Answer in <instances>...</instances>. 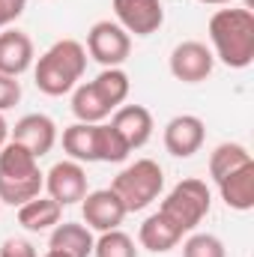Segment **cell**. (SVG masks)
<instances>
[{
	"label": "cell",
	"instance_id": "cell-1",
	"mask_svg": "<svg viewBox=\"0 0 254 257\" xmlns=\"http://www.w3.org/2000/svg\"><path fill=\"white\" fill-rule=\"evenodd\" d=\"M209 42L212 57L227 69H248L254 63V12L245 6L218 9L209 18Z\"/></svg>",
	"mask_w": 254,
	"mask_h": 257
},
{
	"label": "cell",
	"instance_id": "cell-2",
	"mask_svg": "<svg viewBox=\"0 0 254 257\" xmlns=\"http://www.w3.org/2000/svg\"><path fill=\"white\" fill-rule=\"evenodd\" d=\"M84 69H87V48L75 39H60L39 57L33 78L45 96H63L75 90Z\"/></svg>",
	"mask_w": 254,
	"mask_h": 257
},
{
	"label": "cell",
	"instance_id": "cell-3",
	"mask_svg": "<svg viewBox=\"0 0 254 257\" xmlns=\"http://www.w3.org/2000/svg\"><path fill=\"white\" fill-rule=\"evenodd\" d=\"M162 189H165V174H162L159 162H153V159H138L135 165L123 168L111 183V192L123 200L126 212L147 209L162 194Z\"/></svg>",
	"mask_w": 254,
	"mask_h": 257
},
{
	"label": "cell",
	"instance_id": "cell-4",
	"mask_svg": "<svg viewBox=\"0 0 254 257\" xmlns=\"http://www.w3.org/2000/svg\"><path fill=\"white\" fill-rule=\"evenodd\" d=\"M209 206H212V194L206 189V183L197 180V177H189V180H180L168 192V197L159 206V212H165L183 233H189L203 221Z\"/></svg>",
	"mask_w": 254,
	"mask_h": 257
},
{
	"label": "cell",
	"instance_id": "cell-5",
	"mask_svg": "<svg viewBox=\"0 0 254 257\" xmlns=\"http://www.w3.org/2000/svg\"><path fill=\"white\" fill-rule=\"evenodd\" d=\"M132 51V36L117 24V21H96L87 33V54L102 63L105 69L126 63Z\"/></svg>",
	"mask_w": 254,
	"mask_h": 257
},
{
	"label": "cell",
	"instance_id": "cell-6",
	"mask_svg": "<svg viewBox=\"0 0 254 257\" xmlns=\"http://www.w3.org/2000/svg\"><path fill=\"white\" fill-rule=\"evenodd\" d=\"M117 24L135 36H153L165 24L162 0H114Z\"/></svg>",
	"mask_w": 254,
	"mask_h": 257
},
{
	"label": "cell",
	"instance_id": "cell-7",
	"mask_svg": "<svg viewBox=\"0 0 254 257\" xmlns=\"http://www.w3.org/2000/svg\"><path fill=\"white\" fill-rule=\"evenodd\" d=\"M81 215L87 221L90 230H99V233H108V230H117L126 218V206L111 189H99V192H87L81 200Z\"/></svg>",
	"mask_w": 254,
	"mask_h": 257
},
{
	"label": "cell",
	"instance_id": "cell-8",
	"mask_svg": "<svg viewBox=\"0 0 254 257\" xmlns=\"http://www.w3.org/2000/svg\"><path fill=\"white\" fill-rule=\"evenodd\" d=\"M212 66L215 57L212 51L203 45V42H180L174 51H171V75L183 84H200L212 75Z\"/></svg>",
	"mask_w": 254,
	"mask_h": 257
},
{
	"label": "cell",
	"instance_id": "cell-9",
	"mask_svg": "<svg viewBox=\"0 0 254 257\" xmlns=\"http://www.w3.org/2000/svg\"><path fill=\"white\" fill-rule=\"evenodd\" d=\"M45 192L60 206L84 200V194H87V174H84L81 162H72V159L69 162H57L45 174Z\"/></svg>",
	"mask_w": 254,
	"mask_h": 257
},
{
	"label": "cell",
	"instance_id": "cell-10",
	"mask_svg": "<svg viewBox=\"0 0 254 257\" xmlns=\"http://www.w3.org/2000/svg\"><path fill=\"white\" fill-rule=\"evenodd\" d=\"M9 132H12V141L21 144L24 150H30L36 159L48 156L57 144V126L45 114H24L15 123V128H9Z\"/></svg>",
	"mask_w": 254,
	"mask_h": 257
},
{
	"label": "cell",
	"instance_id": "cell-11",
	"mask_svg": "<svg viewBox=\"0 0 254 257\" xmlns=\"http://www.w3.org/2000/svg\"><path fill=\"white\" fill-rule=\"evenodd\" d=\"M206 138V126L194 114H180L165 126V150L174 159H191Z\"/></svg>",
	"mask_w": 254,
	"mask_h": 257
},
{
	"label": "cell",
	"instance_id": "cell-12",
	"mask_svg": "<svg viewBox=\"0 0 254 257\" xmlns=\"http://www.w3.org/2000/svg\"><path fill=\"white\" fill-rule=\"evenodd\" d=\"M33 39L21 30H3L0 33V75H24L33 66Z\"/></svg>",
	"mask_w": 254,
	"mask_h": 257
},
{
	"label": "cell",
	"instance_id": "cell-13",
	"mask_svg": "<svg viewBox=\"0 0 254 257\" xmlns=\"http://www.w3.org/2000/svg\"><path fill=\"white\" fill-rule=\"evenodd\" d=\"M111 126L123 135V141L129 144V150H141L150 138H153V114L144 105H123L114 111Z\"/></svg>",
	"mask_w": 254,
	"mask_h": 257
},
{
	"label": "cell",
	"instance_id": "cell-14",
	"mask_svg": "<svg viewBox=\"0 0 254 257\" xmlns=\"http://www.w3.org/2000/svg\"><path fill=\"white\" fill-rule=\"evenodd\" d=\"M180 239H183V230H180L165 212H153V215L141 224V230H138V242H141L147 251H153V254H165V251L177 248Z\"/></svg>",
	"mask_w": 254,
	"mask_h": 257
},
{
	"label": "cell",
	"instance_id": "cell-15",
	"mask_svg": "<svg viewBox=\"0 0 254 257\" xmlns=\"http://www.w3.org/2000/svg\"><path fill=\"white\" fill-rule=\"evenodd\" d=\"M218 192H221V200L236 212L254 209V162L227 174L224 180H218Z\"/></svg>",
	"mask_w": 254,
	"mask_h": 257
},
{
	"label": "cell",
	"instance_id": "cell-16",
	"mask_svg": "<svg viewBox=\"0 0 254 257\" xmlns=\"http://www.w3.org/2000/svg\"><path fill=\"white\" fill-rule=\"evenodd\" d=\"M60 212H63V206L57 203V200H51V197H33V200H27L24 206H18V224L24 227V230H33V233H42V230H48V227H57L60 224Z\"/></svg>",
	"mask_w": 254,
	"mask_h": 257
},
{
	"label": "cell",
	"instance_id": "cell-17",
	"mask_svg": "<svg viewBox=\"0 0 254 257\" xmlns=\"http://www.w3.org/2000/svg\"><path fill=\"white\" fill-rule=\"evenodd\" d=\"M39 159L24 150L21 144L15 141H6L3 150H0V177L3 180H30V177H39Z\"/></svg>",
	"mask_w": 254,
	"mask_h": 257
},
{
	"label": "cell",
	"instance_id": "cell-18",
	"mask_svg": "<svg viewBox=\"0 0 254 257\" xmlns=\"http://www.w3.org/2000/svg\"><path fill=\"white\" fill-rule=\"evenodd\" d=\"M93 233L87 224H75V221H63L51 230V248L63 251L69 257H90L93 254Z\"/></svg>",
	"mask_w": 254,
	"mask_h": 257
},
{
	"label": "cell",
	"instance_id": "cell-19",
	"mask_svg": "<svg viewBox=\"0 0 254 257\" xmlns=\"http://www.w3.org/2000/svg\"><path fill=\"white\" fill-rule=\"evenodd\" d=\"M93 84V90L99 93V99L111 108V111H117L123 102L129 99V75L120 69V66H114V69H102L99 75H96V81H90Z\"/></svg>",
	"mask_w": 254,
	"mask_h": 257
},
{
	"label": "cell",
	"instance_id": "cell-20",
	"mask_svg": "<svg viewBox=\"0 0 254 257\" xmlns=\"http://www.w3.org/2000/svg\"><path fill=\"white\" fill-rule=\"evenodd\" d=\"M63 150L72 162H96V123H75L63 128Z\"/></svg>",
	"mask_w": 254,
	"mask_h": 257
},
{
	"label": "cell",
	"instance_id": "cell-21",
	"mask_svg": "<svg viewBox=\"0 0 254 257\" xmlns=\"http://www.w3.org/2000/svg\"><path fill=\"white\" fill-rule=\"evenodd\" d=\"M248 162H254V159L242 144H218V147L212 150V156H209V177L218 183V180H224L227 174L239 171V168L248 165Z\"/></svg>",
	"mask_w": 254,
	"mask_h": 257
},
{
	"label": "cell",
	"instance_id": "cell-22",
	"mask_svg": "<svg viewBox=\"0 0 254 257\" xmlns=\"http://www.w3.org/2000/svg\"><path fill=\"white\" fill-rule=\"evenodd\" d=\"M72 114L78 117V123H102L111 114V108L99 99L93 84H81L72 93Z\"/></svg>",
	"mask_w": 254,
	"mask_h": 257
},
{
	"label": "cell",
	"instance_id": "cell-23",
	"mask_svg": "<svg viewBox=\"0 0 254 257\" xmlns=\"http://www.w3.org/2000/svg\"><path fill=\"white\" fill-rule=\"evenodd\" d=\"M129 153H132L129 144L111 123H96V162L117 165V162H126Z\"/></svg>",
	"mask_w": 254,
	"mask_h": 257
},
{
	"label": "cell",
	"instance_id": "cell-24",
	"mask_svg": "<svg viewBox=\"0 0 254 257\" xmlns=\"http://www.w3.org/2000/svg\"><path fill=\"white\" fill-rule=\"evenodd\" d=\"M93 254L96 257H138V248H135V239L117 227V230H108V233H102L96 239Z\"/></svg>",
	"mask_w": 254,
	"mask_h": 257
},
{
	"label": "cell",
	"instance_id": "cell-25",
	"mask_svg": "<svg viewBox=\"0 0 254 257\" xmlns=\"http://www.w3.org/2000/svg\"><path fill=\"white\" fill-rule=\"evenodd\" d=\"M183 257H227L224 242L212 233H194L183 242Z\"/></svg>",
	"mask_w": 254,
	"mask_h": 257
},
{
	"label": "cell",
	"instance_id": "cell-26",
	"mask_svg": "<svg viewBox=\"0 0 254 257\" xmlns=\"http://www.w3.org/2000/svg\"><path fill=\"white\" fill-rule=\"evenodd\" d=\"M21 102V84L12 75H0V114Z\"/></svg>",
	"mask_w": 254,
	"mask_h": 257
},
{
	"label": "cell",
	"instance_id": "cell-27",
	"mask_svg": "<svg viewBox=\"0 0 254 257\" xmlns=\"http://www.w3.org/2000/svg\"><path fill=\"white\" fill-rule=\"evenodd\" d=\"M24 9H27V0H0V30H6L12 21H18Z\"/></svg>",
	"mask_w": 254,
	"mask_h": 257
},
{
	"label": "cell",
	"instance_id": "cell-28",
	"mask_svg": "<svg viewBox=\"0 0 254 257\" xmlns=\"http://www.w3.org/2000/svg\"><path fill=\"white\" fill-rule=\"evenodd\" d=\"M0 257H36V248L27 239H6L0 245Z\"/></svg>",
	"mask_w": 254,
	"mask_h": 257
},
{
	"label": "cell",
	"instance_id": "cell-29",
	"mask_svg": "<svg viewBox=\"0 0 254 257\" xmlns=\"http://www.w3.org/2000/svg\"><path fill=\"white\" fill-rule=\"evenodd\" d=\"M6 141H9V126H6V120H3V114H0V150H3Z\"/></svg>",
	"mask_w": 254,
	"mask_h": 257
},
{
	"label": "cell",
	"instance_id": "cell-30",
	"mask_svg": "<svg viewBox=\"0 0 254 257\" xmlns=\"http://www.w3.org/2000/svg\"><path fill=\"white\" fill-rule=\"evenodd\" d=\"M200 3H209V6H224V3H233V0H200Z\"/></svg>",
	"mask_w": 254,
	"mask_h": 257
},
{
	"label": "cell",
	"instance_id": "cell-31",
	"mask_svg": "<svg viewBox=\"0 0 254 257\" xmlns=\"http://www.w3.org/2000/svg\"><path fill=\"white\" fill-rule=\"evenodd\" d=\"M45 257H69V254H63V251H57V248H48V254Z\"/></svg>",
	"mask_w": 254,
	"mask_h": 257
}]
</instances>
